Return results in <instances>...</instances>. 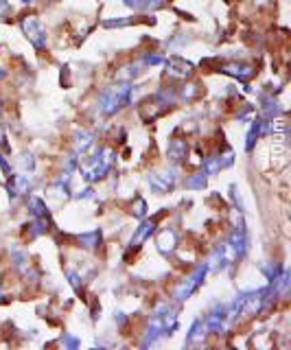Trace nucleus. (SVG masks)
Wrapping results in <instances>:
<instances>
[{
    "instance_id": "obj_1",
    "label": "nucleus",
    "mask_w": 291,
    "mask_h": 350,
    "mask_svg": "<svg viewBox=\"0 0 291 350\" xmlns=\"http://www.w3.org/2000/svg\"><path fill=\"white\" fill-rule=\"evenodd\" d=\"M131 92H134V88H131L129 83L112 85V88H107L105 92L99 96V110L103 112L105 116L116 114L121 108H125L131 101Z\"/></svg>"
},
{
    "instance_id": "obj_2",
    "label": "nucleus",
    "mask_w": 291,
    "mask_h": 350,
    "mask_svg": "<svg viewBox=\"0 0 291 350\" xmlns=\"http://www.w3.org/2000/svg\"><path fill=\"white\" fill-rule=\"evenodd\" d=\"M112 162H114V151L103 147V149H99L83 166H81V175H83V180L90 182V184L92 182H99V180H103L107 175V171L112 169Z\"/></svg>"
},
{
    "instance_id": "obj_3",
    "label": "nucleus",
    "mask_w": 291,
    "mask_h": 350,
    "mask_svg": "<svg viewBox=\"0 0 291 350\" xmlns=\"http://www.w3.org/2000/svg\"><path fill=\"white\" fill-rule=\"evenodd\" d=\"M206 273H208V265L204 263V265H199L188 278H184V282H180V287L175 289V300H177V302H184L186 298H191L193 293H195L197 289H199V285L204 282Z\"/></svg>"
},
{
    "instance_id": "obj_4",
    "label": "nucleus",
    "mask_w": 291,
    "mask_h": 350,
    "mask_svg": "<svg viewBox=\"0 0 291 350\" xmlns=\"http://www.w3.org/2000/svg\"><path fill=\"white\" fill-rule=\"evenodd\" d=\"M20 27H22L24 35H27L29 42L33 44L35 48L46 46V29L42 27V22H40L38 18H24L22 22H20Z\"/></svg>"
},
{
    "instance_id": "obj_5",
    "label": "nucleus",
    "mask_w": 291,
    "mask_h": 350,
    "mask_svg": "<svg viewBox=\"0 0 291 350\" xmlns=\"http://www.w3.org/2000/svg\"><path fill=\"white\" fill-rule=\"evenodd\" d=\"M175 180H177V175L173 169L171 171H158V173L149 175V189L153 193H158V195H162V193L171 191L173 186H175Z\"/></svg>"
},
{
    "instance_id": "obj_6",
    "label": "nucleus",
    "mask_w": 291,
    "mask_h": 350,
    "mask_svg": "<svg viewBox=\"0 0 291 350\" xmlns=\"http://www.w3.org/2000/svg\"><path fill=\"white\" fill-rule=\"evenodd\" d=\"M193 70H195L193 64L182 57H175V55H173V57L166 59V75L173 79H188L193 75Z\"/></svg>"
},
{
    "instance_id": "obj_7",
    "label": "nucleus",
    "mask_w": 291,
    "mask_h": 350,
    "mask_svg": "<svg viewBox=\"0 0 291 350\" xmlns=\"http://www.w3.org/2000/svg\"><path fill=\"white\" fill-rule=\"evenodd\" d=\"M230 250L234 252V256H243L245 250H248V234H245V228L243 223H239V226H234L232 234H230V241H228Z\"/></svg>"
},
{
    "instance_id": "obj_8",
    "label": "nucleus",
    "mask_w": 291,
    "mask_h": 350,
    "mask_svg": "<svg viewBox=\"0 0 291 350\" xmlns=\"http://www.w3.org/2000/svg\"><path fill=\"white\" fill-rule=\"evenodd\" d=\"M219 70H221V73H226V75H230V77H237L239 81H249V79L254 77V68L249 64L232 62V64H223Z\"/></svg>"
},
{
    "instance_id": "obj_9",
    "label": "nucleus",
    "mask_w": 291,
    "mask_h": 350,
    "mask_svg": "<svg viewBox=\"0 0 291 350\" xmlns=\"http://www.w3.org/2000/svg\"><path fill=\"white\" fill-rule=\"evenodd\" d=\"M228 322V313H226V304H221V307H217L214 311L208 315L206 319V328L210 333H221L223 326H226Z\"/></svg>"
},
{
    "instance_id": "obj_10",
    "label": "nucleus",
    "mask_w": 291,
    "mask_h": 350,
    "mask_svg": "<svg viewBox=\"0 0 291 350\" xmlns=\"http://www.w3.org/2000/svg\"><path fill=\"white\" fill-rule=\"evenodd\" d=\"M156 245H158V252H160V254H165V256L173 254V252H175V245H177V234L173 230H162L156 241Z\"/></svg>"
},
{
    "instance_id": "obj_11",
    "label": "nucleus",
    "mask_w": 291,
    "mask_h": 350,
    "mask_svg": "<svg viewBox=\"0 0 291 350\" xmlns=\"http://www.w3.org/2000/svg\"><path fill=\"white\" fill-rule=\"evenodd\" d=\"M94 147V134L92 131H77L75 134V156H85Z\"/></svg>"
},
{
    "instance_id": "obj_12",
    "label": "nucleus",
    "mask_w": 291,
    "mask_h": 350,
    "mask_svg": "<svg viewBox=\"0 0 291 350\" xmlns=\"http://www.w3.org/2000/svg\"><path fill=\"white\" fill-rule=\"evenodd\" d=\"M29 186H31V175H13L7 184V191L11 197H18L29 193Z\"/></svg>"
},
{
    "instance_id": "obj_13",
    "label": "nucleus",
    "mask_w": 291,
    "mask_h": 350,
    "mask_svg": "<svg viewBox=\"0 0 291 350\" xmlns=\"http://www.w3.org/2000/svg\"><path fill=\"white\" fill-rule=\"evenodd\" d=\"M186 140H180V138H173L171 143H168V160L173 162V164H180L186 158Z\"/></svg>"
},
{
    "instance_id": "obj_14",
    "label": "nucleus",
    "mask_w": 291,
    "mask_h": 350,
    "mask_svg": "<svg viewBox=\"0 0 291 350\" xmlns=\"http://www.w3.org/2000/svg\"><path fill=\"white\" fill-rule=\"evenodd\" d=\"M153 230H156V221H153V219H151V221H142V223H140V228H138V230H136V234L131 236V243H129V247H131V250L140 247V243L149 239Z\"/></svg>"
},
{
    "instance_id": "obj_15",
    "label": "nucleus",
    "mask_w": 291,
    "mask_h": 350,
    "mask_svg": "<svg viewBox=\"0 0 291 350\" xmlns=\"http://www.w3.org/2000/svg\"><path fill=\"white\" fill-rule=\"evenodd\" d=\"M267 129H269V123H267V120H263V118H256V120H254L252 127H249V131H248V143H245V149L252 151V149H254V143L258 140V136L265 134Z\"/></svg>"
},
{
    "instance_id": "obj_16",
    "label": "nucleus",
    "mask_w": 291,
    "mask_h": 350,
    "mask_svg": "<svg viewBox=\"0 0 291 350\" xmlns=\"http://www.w3.org/2000/svg\"><path fill=\"white\" fill-rule=\"evenodd\" d=\"M206 322H202V319H197L195 324H193L191 328V335H188V344H202L204 337H206Z\"/></svg>"
},
{
    "instance_id": "obj_17",
    "label": "nucleus",
    "mask_w": 291,
    "mask_h": 350,
    "mask_svg": "<svg viewBox=\"0 0 291 350\" xmlns=\"http://www.w3.org/2000/svg\"><path fill=\"white\" fill-rule=\"evenodd\" d=\"M29 206H31V212L35 215V219H48V208H46V204L40 197H31Z\"/></svg>"
},
{
    "instance_id": "obj_18",
    "label": "nucleus",
    "mask_w": 291,
    "mask_h": 350,
    "mask_svg": "<svg viewBox=\"0 0 291 350\" xmlns=\"http://www.w3.org/2000/svg\"><path fill=\"white\" fill-rule=\"evenodd\" d=\"M138 75H140V64H129V66H125L121 73H116V79L129 83V81L134 77H138Z\"/></svg>"
},
{
    "instance_id": "obj_19",
    "label": "nucleus",
    "mask_w": 291,
    "mask_h": 350,
    "mask_svg": "<svg viewBox=\"0 0 291 350\" xmlns=\"http://www.w3.org/2000/svg\"><path fill=\"white\" fill-rule=\"evenodd\" d=\"M79 243H83L88 250H94V247L101 243V232H99V230L83 232V234H79Z\"/></svg>"
},
{
    "instance_id": "obj_20",
    "label": "nucleus",
    "mask_w": 291,
    "mask_h": 350,
    "mask_svg": "<svg viewBox=\"0 0 291 350\" xmlns=\"http://www.w3.org/2000/svg\"><path fill=\"white\" fill-rule=\"evenodd\" d=\"M263 103H265V105H263V110H265V114H267L269 118H274V116H278L280 112H283V110L278 108V101L269 99V96H263Z\"/></svg>"
},
{
    "instance_id": "obj_21",
    "label": "nucleus",
    "mask_w": 291,
    "mask_h": 350,
    "mask_svg": "<svg viewBox=\"0 0 291 350\" xmlns=\"http://www.w3.org/2000/svg\"><path fill=\"white\" fill-rule=\"evenodd\" d=\"M206 171H202V173H195L191 177V180L186 182V189H191V191H197V189H204L206 186Z\"/></svg>"
},
{
    "instance_id": "obj_22",
    "label": "nucleus",
    "mask_w": 291,
    "mask_h": 350,
    "mask_svg": "<svg viewBox=\"0 0 291 350\" xmlns=\"http://www.w3.org/2000/svg\"><path fill=\"white\" fill-rule=\"evenodd\" d=\"M156 103L158 105H162V108H171L173 103H175V94L171 92V90H160V92H158V96H156Z\"/></svg>"
},
{
    "instance_id": "obj_23",
    "label": "nucleus",
    "mask_w": 291,
    "mask_h": 350,
    "mask_svg": "<svg viewBox=\"0 0 291 350\" xmlns=\"http://www.w3.org/2000/svg\"><path fill=\"white\" fill-rule=\"evenodd\" d=\"M204 171H206V175H212V173H217V171H221V164H219V158H217V156L206 160V164H204Z\"/></svg>"
},
{
    "instance_id": "obj_24",
    "label": "nucleus",
    "mask_w": 291,
    "mask_h": 350,
    "mask_svg": "<svg viewBox=\"0 0 291 350\" xmlns=\"http://www.w3.org/2000/svg\"><path fill=\"white\" fill-rule=\"evenodd\" d=\"M127 24H131V18H116V20H105L103 27L107 29H114V27H127Z\"/></svg>"
},
{
    "instance_id": "obj_25",
    "label": "nucleus",
    "mask_w": 291,
    "mask_h": 350,
    "mask_svg": "<svg viewBox=\"0 0 291 350\" xmlns=\"http://www.w3.org/2000/svg\"><path fill=\"white\" fill-rule=\"evenodd\" d=\"M20 166H22L24 171H33V166H35L33 156H31V154H22V156H20Z\"/></svg>"
},
{
    "instance_id": "obj_26",
    "label": "nucleus",
    "mask_w": 291,
    "mask_h": 350,
    "mask_svg": "<svg viewBox=\"0 0 291 350\" xmlns=\"http://www.w3.org/2000/svg\"><path fill=\"white\" fill-rule=\"evenodd\" d=\"M165 4V0H142V9L145 11H153V9H160Z\"/></svg>"
},
{
    "instance_id": "obj_27",
    "label": "nucleus",
    "mask_w": 291,
    "mask_h": 350,
    "mask_svg": "<svg viewBox=\"0 0 291 350\" xmlns=\"http://www.w3.org/2000/svg\"><path fill=\"white\" fill-rule=\"evenodd\" d=\"M197 92H199V85H195V83H188L186 88L182 90V96H184V99H193V96H197Z\"/></svg>"
},
{
    "instance_id": "obj_28",
    "label": "nucleus",
    "mask_w": 291,
    "mask_h": 350,
    "mask_svg": "<svg viewBox=\"0 0 291 350\" xmlns=\"http://www.w3.org/2000/svg\"><path fill=\"white\" fill-rule=\"evenodd\" d=\"M46 226H48V221H46V219H38V221L33 223V234H35V236L44 234V232H46Z\"/></svg>"
},
{
    "instance_id": "obj_29",
    "label": "nucleus",
    "mask_w": 291,
    "mask_h": 350,
    "mask_svg": "<svg viewBox=\"0 0 291 350\" xmlns=\"http://www.w3.org/2000/svg\"><path fill=\"white\" fill-rule=\"evenodd\" d=\"M142 64H147V66H158V64H165V57H160V55H147V57L142 59Z\"/></svg>"
},
{
    "instance_id": "obj_30",
    "label": "nucleus",
    "mask_w": 291,
    "mask_h": 350,
    "mask_svg": "<svg viewBox=\"0 0 291 350\" xmlns=\"http://www.w3.org/2000/svg\"><path fill=\"white\" fill-rule=\"evenodd\" d=\"M145 212H147L145 199H138V201H136V208H134V215H136V217H145Z\"/></svg>"
},
{
    "instance_id": "obj_31",
    "label": "nucleus",
    "mask_w": 291,
    "mask_h": 350,
    "mask_svg": "<svg viewBox=\"0 0 291 350\" xmlns=\"http://www.w3.org/2000/svg\"><path fill=\"white\" fill-rule=\"evenodd\" d=\"M9 11H11V7H9V2H7V0H0V20H2L4 16H7Z\"/></svg>"
},
{
    "instance_id": "obj_32",
    "label": "nucleus",
    "mask_w": 291,
    "mask_h": 350,
    "mask_svg": "<svg viewBox=\"0 0 291 350\" xmlns=\"http://www.w3.org/2000/svg\"><path fill=\"white\" fill-rule=\"evenodd\" d=\"M64 346H68V348H77V346H79V342H77V339L73 337V335H66V337H64Z\"/></svg>"
},
{
    "instance_id": "obj_33",
    "label": "nucleus",
    "mask_w": 291,
    "mask_h": 350,
    "mask_svg": "<svg viewBox=\"0 0 291 350\" xmlns=\"http://www.w3.org/2000/svg\"><path fill=\"white\" fill-rule=\"evenodd\" d=\"M68 278H70V285L75 287V291H79V289H81V285H79V276H77L75 272H70V273H68Z\"/></svg>"
},
{
    "instance_id": "obj_34",
    "label": "nucleus",
    "mask_w": 291,
    "mask_h": 350,
    "mask_svg": "<svg viewBox=\"0 0 291 350\" xmlns=\"http://www.w3.org/2000/svg\"><path fill=\"white\" fill-rule=\"evenodd\" d=\"M0 166H2L4 173L11 177V166H9V162H7V160H4V156H2V154H0Z\"/></svg>"
},
{
    "instance_id": "obj_35",
    "label": "nucleus",
    "mask_w": 291,
    "mask_h": 350,
    "mask_svg": "<svg viewBox=\"0 0 291 350\" xmlns=\"http://www.w3.org/2000/svg\"><path fill=\"white\" fill-rule=\"evenodd\" d=\"M129 9H142V0H123Z\"/></svg>"
},
{
    "instance_id": "obj_36",
    "label": "nucleus",
    "mask_w": 291,
    "mask_h": 350,
    "mask_svg": "<svg viewBox=\"0 0 291 350\" xmlns=\"http://www.w3.org/2000/svg\"><path fill=\"white\" fill-rule=\"evenodd\" d=\"M0 145H4V131H2V127H0Z\"/></svg>"
},
{
    "instance_id": "obj_37",
    "label": "nucleus",
    "mask_w": 291,
    "mask_h": 350,
    "mask_svg": "<svg viewBox=\"0 0 291 350\" xmlns=\"http://www.w3.org/2000/svg\"><path fill=\"white\" fill-rule=\"evenodd\" d=\"M0 302H4V293L2 291H0Z\"/></svg>"
},
{
    "instance_id": "obj_38",
    "label": "nucleus",
    "mask_w": 291,
    "mask_h": 350,
    "mask_svg": "<svg viewBox=\"0 0 291 350\" xmlns=\"http://www.w3.org/2000/svg\"><path fill=\"white\" fill-rule=\"evenodd\" d=\"M2 77H4V70H2V68H0V79H2Z\"/></svg>"
},
{
    "instance_id": "obj_39",
    "label": "nucleus",
    "mask_w": 291,
    "mask_h": 350,
    "mask_svg": "<svg viewBox=\"0 0 291 350\" xmlns=\"http://www.w3.org/2000/svg\"><path fill=\"white\" fill-rule=\"evenodd\" d=\"M22 2H24V4H29V2H31V0H22Z\"/></svg>"
}]
</instances>
